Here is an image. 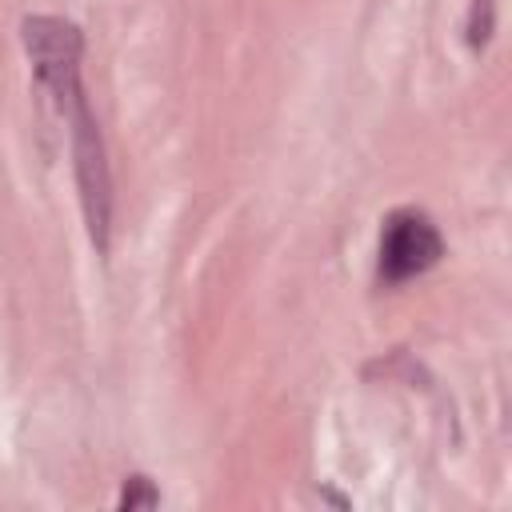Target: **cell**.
Segmentation results:
<instances>
[{"mask_svg":"<svg viewBox=\"0 0 512 512\" xmlns=\"http://www.w3.org/2000/svg\"><path fill=\"white\" fill-rule=\"evenodd\" d=\"M20 44L28 52L36 84L52 96V108L68 128V148H72V168H76V188H80V212L88 224V240L104 256L108 236H112V176H108L100 124L88 108L84 80H80L84 32H80V24H72L64 16L36 12V16L20 20Z\"/></svg>","mask_w":512,"mask_h":512,"instance_id":"cell-1","label":"cell"},{"mask_svg":"<svg viewBox=\"0 0 512 512\" xmlns=\"http://www.w3.org/2000/svg\"><path fill=\"white\" fill-rule=\"evenodd\" d=\"M444 256V236L436 220L420 208H396L384 216L380 228V280L384 284H404L412 276H424L432 264Z\"/></svg>","mask_w":512,"mask_h":512,"instance_id":"cell-2","label":"cell"},{"mask_svg":"<svg viewBox=\"0 0 512 512\" xmlns=\"http://www.w3.org/2000/svg\"><path fill=\"white\" fill-rule=\"evenodd\" d=\"M160 500V492L152 488L148 476H128L124 480V492H120V508H152Z\"/></svg>","mask_w":512,"mask_h":512,"instance_id":"cell-3","label":"cell"},{"mask_svg":"<svg viewBox=\"0 0 512 512\" xmlns=\"http://www.w3.org/2000/svg\"><path fill=\"white\" fill-rule=\"evenodd\" d=\"M492 32V0H472V12H468V44L480 48Z\"/></svg>","mask_w":512,"mask_h":512,"instance_id":"cell-4","label":"cell"}]
</instances>
